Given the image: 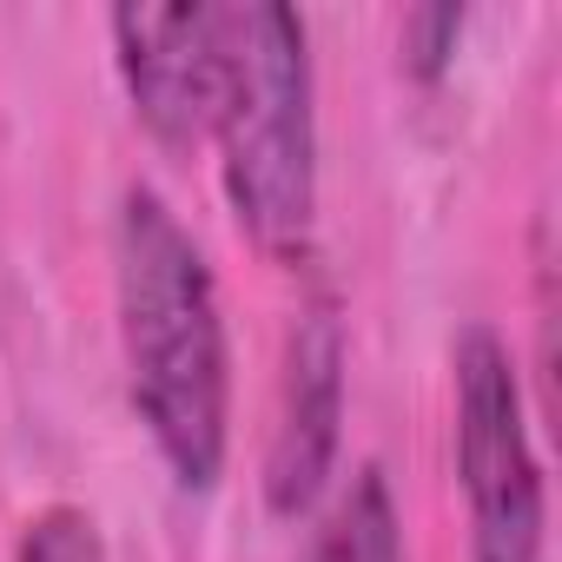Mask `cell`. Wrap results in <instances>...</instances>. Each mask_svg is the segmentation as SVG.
Listing matches in <instances>:
<instances>
[{"mask_svg": "<svg viewBox=\"0 0 562 562\" xmlns=\"http://www.w3.org/2000/svg\"><path fill=\"white\" fill-rule=\"evenodd\" d=\"M113 305L133 411L186 496L218 490L232 450V345L205 245L153 192L126 186L113 212Z\"/></svg>", "mask_w": 562, "mask_h": 562, "instance_id": "1", "label": "cell"}, {"mask_svg": "<svg viewBox=\"0 0 562 562\" xmlns=\"http://www.w3.org/2000/svg\"><path fill=\"white\" fill-rule=\"evenodd\" d=\"M218 179L238 232L271 265H312L318 245V80L305 21L278 0L225 8L218 67Z\"/></svg>", "mask_w": 562, "mask_h": 562, "instance_id": "2", "label": "cell"}, {"mask_svg": "<svg viewBox=\"0 0 562 562\" xmlns=\"http://www.w3.org/2000/svg\"><path fill=\"white\" fill-rule=\"evenodd\" d=\"M450 371H457V476L470 503V562H542L549 509L516 358L490 325H470L450 351Z\"/></svg>", "mask_w": 562, "mask_h": 562, "instance_id": "3", "label": "cell"}, {"mask_svg": "<svg viewBox=\"0 0 562 562\" xmlns=\"http://www.w3.org/2000/svg\"><path fill=\"white\" fill-rule=\"evenodd\" d=\"M106 34L146 139L159 153H199L212 139V106H218L225 8H205V0L139 8V0H126V8L106 14Z\"/></svg>", "mask_w": 562, "mask_h": 562, "instance_id": "4", "label": "cell"}, {"mask_svg": "<svg viewBox=\"0 0 562 562\" xmlns=\"http://www.w3.org/2000/svg\"><path fill=\"white\" fill-rule=\"evenodd\" d=\"M338 437H345V318L338 299L318 285L285 331V371H278V404L265 430L271 516H305L331 490Z\"/></svg>", "mask_w": 562, "mask_h": 562, "instance_id": "5", "label": "cell"}, {"mask_svg": "<svg viewBox=\"0 0 562 562\" xmlns=\"http://www.w3.org/2000/svg\"><path fill=\"white\" fill-rule=\"evenodd\" d=\"M305 562H411L404 555V516H397V496H391L378 463L351 470V483L338 490L331 516L318 522Z\"/></svg>", "mask_w": 562, "mask_h": 562, "instance_id": "6", "label": "cell"}, {"mask_svg": "<svg viewBox=\"0 0 562 562\" xmlns=\"http://www.w3.org/2000/svg\"><path fill=\"white\" fill-rule=\"evenodd\" d=\"M14 562H106V542H100V522L80 503H47L21 529Z\"/></svg>", "mask_w": 562, "mask_h": 562, "instance_id": "7", "label": "cell"}, {"mask_svg": "<svg viewBox=\"0 0 562 562\" xmlns=\"http://www.w3.org/2000/svg\"><path fill=\"white\" fill-rule=\"evenodd\" d=\"M457 41H463V8H417V14H404V74L424 80V87L443 80Z\"/></svg>", "mask_w": 562, "mask_h": 562, "instance_id": "8", "label": "cell"}]
</instances>
